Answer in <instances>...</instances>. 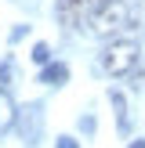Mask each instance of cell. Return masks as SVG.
<instances>
[{"mask_svg": "<svg viewBox=\"0 0 145 148\" xmlns=\"http://www.w3.org/2000/svg\"><path fill=\"white\" fill-rule=\"evenodd\" d=\"M7 76H11V65H0V83H7Z\"/></svg>", "mask_w": 145, "mask_h": 148, "instance_id": "11", "label": "cell"}, {"mask_svg": "<svg viewBox=\"0 0 145 148\" xmlns=\"http://www.w3.org/2000/svg\"><path fill=\"white\" fill-rule=\"evenodd\" d=\"M134 65H138V43H130V40H116L102 51L105 76H127V72H134Z\"/></svg>", "mask_w": 145, "mask_h": 148, "instance_id": "2", "label": "cell"}, {"mask_svg": "<svg viewBox=\"0 0 145 148\" xmlns=\"http://www.w3.org/2000/svg\"><path fill=\"white\" fill-rule=\"evenodd\" d=\"M7 127H14V101H11L7 90H0V134Z\"/></svg>", "mask_w": 145, "mask_h": 148, "instance_id": "5", "label": "cell"}, {"mask_svg": "<svg viewBox=\"0 0 145 148\" xmlns=\"http://www.w3.org/2000/svg\"><path fill=\"white\" fill-rule=\"evenodd\" d=\"M14 127H18V134L33 145L36 137H40V130H44V108L40 105H26L22 112H14Z\"/></svg>", "mask_w": 145, "mask_h": 148, "instance_id": "3", "label": "cell"}, {"mask_svg": "<svg viewBox=\"0 0 145 148\" xmlns=\"http://www.w3.org/2000/svg\"><path fill=\"white\" fill-rule=\"evenodd\" d=\"M33 62H40V65L51 62V47H47V43H36V47H33Z\"/></svg>", "mask_w": 145, "mask_h": 148, "instance_id": "8", "label": "cell"}, {"mask_svg": "<svg viewBox=\"0 0 145 148\" xmlns=\"http://www.w3.org/2000/svg\"><path fill=\"white\" fill-rule=\"evenodd\" d=\"M26 36H29V25H18V29H11V43L26 40Z\"/></svg>", "mask_w": 145, "mask_h": 148, "instance_id": "9", "label": "cell"}, {"mask_svg": "<svg viewBox=\"0 0 145 148\" xmlns=\"http://www.w3.org/2000/svg\"><path fill=\"white\" fill-rule=\"evenodd\" d=\"M65 76H69V69L65 65H44L40 69V83H51V87H58V83H65Z\"/></svg>", "mask_w": 145, "mask_h": 148, "instance_id": "6", "label": "cell"}, {"mask_svg": "<svg viewBox=\"0 0 145 148\" xmlns=\"http://www.w3.org/2000/svg\"><path fill=\"white\" fill-rule=\"evenodd\" d=\"M113 108H116V127H120V134H127V98H123L120 90H113Z\"/></svg>", "mask_w": 145, "mask_h": 148, "instance_id": "7", "label": "cell"}, {"mask_svg": "<svg viewBox=\"0 0 145 148\" xmlns=\"http://www.w3.org/2000/svg\"><path fill=\"white\" fill-rule=\"evenodd\" d=\"M130 22H134V14H130L127 0H102L91 14L94 33H105V36L120 33V29H130Z\"/></svg>", "mask_w": 145, "mask_h": 148, "instance_id": "1", "label": "cell"}, {"mask_svg": "<svg viewBox=\"0 0 145 148\" xmlns=\"http://www.w3.org/2000/svg\"><path fill=\"white\" fill-rule=\"evenodd\" d=\"M55 148H80V145L72 141V137H58V145H55Z\"/></svg>", "mask_w": 145, "mask_h": 148, "instance_id": "10", "label": "cell"}, {"mask_svg": "<svg viewBox=\"0 0 145 148\" xmlns=\"http://www.w3.org/2000/svg\"><path fill=\"white\" fill-rule=\"evenodd\" d=\"M130 148H145V141H134V145H130Z\"/></svg>", "mask_w": 145, "mask_h": 148, "instance_id": "12", "label": "cell"}, {"mask_svg": "<svg viewBox=\"0 0 145 148\" xmlns=\"http://www.w3.org/2000/svg\"><path fill=\"white\" fill-rule=\"evenodd\" d=\"M94 4H98V0H58V18H62V25L84 22V14L91 11Z\"/></svg>", "mask_w": 145, "mask_h": 148, "instance_id": "4", "label": "cell"}]
</instances>
